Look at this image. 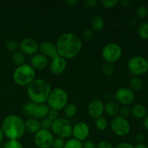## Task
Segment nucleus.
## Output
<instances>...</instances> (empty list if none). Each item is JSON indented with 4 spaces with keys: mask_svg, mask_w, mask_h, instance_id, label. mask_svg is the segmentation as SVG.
Segmentation results:
<instances>
[{
    "mask_svg": "<svg viewBox=\"0 0 148 148\" xmlns=\"http://www.w3.org/2000/svg\"><path fill=\"white\" fill-rule=\"evenodd\" d=\"M56 46L58 55L66 60L77 56L82 51L83 44L77 35L68 32L59 36Z\"/></svg>",
    "mask_w": 148,
    "mask_h": 148,
    "instance_id": "nucleus-1",
    "label": "nucleus"
},
{
    "mask_svg": "<svg viewBox=\"0 0 148 148\" xmlns=\"http://www.w3.org/2000/svg\"><path fill=\"white\" fill-rule=\"evenodd\" d=\"M1 129L4 135L9 140H19L26 132L25 121L20 116L15 114L5 117L1 124Z\"/></svg>",
    "mask_w": 148,
    "mask_h": 148,
    "instance_id": "nucleus-2",
    "label": "nucleus"
},
{
    "mask_svg": "<svg viewBox=\"0 0 148 148\" xmlns=\"http://www.w3.org/2000/svg\"><path fill=\"white\" fill-rule=\"evenodd\" d=\"M51 86L46 79H36L27 87V94L30 101L36 104L46 103L49 96Z\"/></svg>",
    "mask_w": 148,
    "mask_h": 148,
    "instance_id": "nucleus-3",
    "label": "nucleus"
},
{
    "mask_svg": "<svg viewBox=\"0 0 148 148\" xmlns=\"http://www.w3.org/2000/svg\"><path fill=\"white\" fill-rule=\"evenodd\" d=\"M36 70L27 64L17 66L13 72L12 78L14 82L20 86H27L36 79Z\"/></svg>",
    "mask_w": 148,
    "mask_h": 148,
    "instance_id": "nucleus-4",
    "label": "nucleus"
},
{
    "mask_svg": "<svg viewBox=\"0 0 148 148\" xmlns=\"http://www.w3.org/2000/svg\"><path fill=\"white\" fill-rule=\"evenodd\" d=\"M46 103L50 109L57 111L63 110L68 103L67 93L62 88H58L51 90Z\"/></svg>",
    "mask_w": 148,
    "mask_h": 148,
    "instance_id": "nucleus-5",
    "label": "nucleus"
},
{
    "mask_svg": "<svg viewBox=\"0 0 148 148\" xmlns=\"http://www.w3.org/2000/svg\"><path fill=\"white\" fill-rule=\"evenodd\" d=\"M128 70L133 76L141 77L148 72V60L142 56H133L127 62Z\"/></svg>",
    "mask_w": 148,
    "mask_h": 148,
    "instance_id": "nucleus-6",
    "label": "nucleus"
},
{
    "mask_svg": "<svg viewBox=\"0 0 148 148\" xmlns=\"http://www.w3.org/2000/svg\"><path fill=\"white\" fill-rule=\"evenodd\" d=\"M51 131L57 137L66 139L72 135V125L67 119L59 117L57 119L53 121Z\"/></svg>",
    "mask_w": 148,
    "mask_h": 148,
    "instance_id": "nucleus-7",
    "label": "nucleus"
},
{
    "mask_svg": "<svg viewBox=\"0 0 148 148\" xmlns=\"http://www.w3.org/2000/svg\"><path fill=\"white\" fill-rule=\"evenodd\" d=\"M122 55V49L119 44L109 43L103 46L101 51L103 59L106 63L113 64L118 62Z\"/></svg>",
    "mask_w": 148,
    "mask_h": 148,
    "instance_id": "nucleus-8",
    "label": "nucleus"
},
{
    "mask_svg": "<svg viewBox=\"0 0 148 148\" xmlns=\"http://www.w3.org/2000/svg\"><path fill=\"white\" fill-rule=\"evenodd\" d=\"M110 126L113 132L119 137L128 135L131 131L130 121L127 120V119L124 118L119 115L113 118Z\"/></svg>",
    "mask_w": 148,
    "mask_h": 148,
    "instance_id": "nucleus-9",
    "label": "nucleus"
},
{
    "mask_svg": "<svg viewBox=\"0 0 148 148\" xmlns=\"http://www.w3.org/2000/svg\"><path fill=\"white\" fill-rule=\"evenodd\" d=\"M53 138L50 130L40 129L34 134V143L38 148L51 147Z\"/></svg>",
    "mask_w": 148,
    "mask_h": 148,
    "instance_id": "nucleus-10",
    "label": "nucleus"
},
{
    "mask_svg": "<svg viewBox=\"0 0 148 148\" xmlns=\"http://www.w3.org/2000/svg\"><path fill=\"white\" fill-rule=\"evenodd\" d=\"M116 103L122 106H130L134 102L135 95L134 91L128 88H119L115 93Z\"/></svg>",
    "mask_w": 148,
    "mask_h": 148,
    "instance_id": "nucleus-11",
    "label": "nucleus"
},
{
    "mask_svg": "<svg viewBox=\"0 0 148 148\" xmlns=\"http://www.w3.org/2000/svg\"><path fill=\"white\" fill-rule=\"evenodd\" d=\"M19 49L23 54L32 56L38 53L39 44L32 38H25L19 43Z\"/></svg>",
    "mask_w": 148,
    "mask_h": 148,
    "instance_id": "nucleus-12",
    "label": "nucleus"
},
{
    "mask_svg": "<svg viewBox=\"0 0 148 148\" xmlns=\"http://www.w3.org/2000/svg\"><path fill=\"white\" fill-rule=\"evenodd\" d=\"M90 132V127L84 121H79L72 127V135L73 136V138L80 142L85 141L89 137Z\"/></svg>",
    "mask_w": 148,
    "mask_h": 148,
    "instance_id": "nucleus-13",
    "label": "nucleus"
},
{
    "mask_svg": "<svg viewBox=\"0 0 148 148\" xmlns=\"http://www.w3.org/2000/svg\"><path fill=\"white\" fill-rule=\"evenodd\" d=\"M104 112V103L99 99L92 100L88 106V115L92 119L100 118L103 116Z\"/></svg>",
    "mask_w": 148,
    "mask_h": 148,
    "instance_id": "nucleus-14",
    "label": "nucleus"
},
{
    "mask_svg": "<svg viewBox=\"0 0 148 148\" xmlns=\"http://www.w3.org/2000/svg\"><path fill=\"white\" fill-rule=\"evenodd\" d=\"M66 67V60L60 56L53 58L51 62L49 69L50 72L54 75H59L63 73Z\"/></svg>",
    "mask_w": 148,
    "mask_h": 148,
    "instance_id": "nucleus-15",
    "label": "nucleus"
},
{
    "mask_svg": "<svg viewBox=\"0 0 148 148\" xmlns=\"http://www.w3.org/2000/svg\"><path fill=\"white\" fill-rule=\"evenodd\" d=\"M39 53L43 54L47 58H53L58 56L56 46L54 43L50 41H43L39 45Z\"/></svg>",
    "mask_w": 148,
    "mask_h": 148,
    "instance_id": "nucleus-16",
    "label": "nucleus"
},
{
    "mask_svg": "<svg viewBox=\"0 0 148 148\" xmlns=\"http://www.w3.org/2000/svg\"><path fill=\"white\" fill-rule=\"evenodd\" d=\"M30 66L36 70H42L47 66L49 64V59L47 57L43 56L40 53H37L36 54L31 56L30 60Z\"/></svg>",
    "mask_w": 148,
    "mask_h": 148,
    "instance_id": "nucleus-17",
    "label": "nucleus"
},
{
    "mask_svg": "<svg viewBox=\"0 0 148 148\" xmlns=\"http://www.w3.org/2000/svg\"><path fill=\"white\" fill-rule=\"evenodd\" d=\"M50 108L47 104H36L33 109L31 118L37 120H42L46 118L49 112Z\"/></svg>",
    "mask_w": 148,
    "mask_h": 148,
    "instance_id": "nucleus-18",
    "label": "nucleus"
},
{
    "mask_svg": "<svg viewBox=\"0 0 148 148\" xmlns=\"http://www.w3.org/2000/svg\"><path fill=\"white\" fill-rule=\"evenodd\" d=\"M104 111L110 116L116 117L119 115L120 106L115 101H108L104 104Z\"/></svg>",
    "mask_w": 148,
    "mask_h": 148,
    "instance_id": "nucleus-19",
    "label": "nucleus"
},
{
    "mask_svg": "<svg viewBox=\"0 0 148 148\" xmlns=\"http://www.w3.org/2000/svg\"><path fill=\"white\" fill-rule=\"evenodd\" d=\"M25 131L30 134H36L41 129L40 123L39 120L35 119L33 118H29L25 121Z\"/></svg>",
    "mask_w": 148,
    "mask_h": 148,
    "instance_id": "nucleus-20",
    "label": "nucleus"
},
{
    "mask_svg": "<svg viewBox=\"0 0 148 148\" xmlns=\"http://www.w3.org/2000/svg\"><path fill=\"white\" fill-rule=\"evenodd\" d=\"M131 114L137 119H143L147 116V110L143 104H134L131 108Z\"/></svg>",
    "mask_w": 148,
    "mask_h": 148,
    "instance_id": "nucleus-21",
    "label": "nucleus"
},
{
    "mask_svg": "<svg viewBox=\"0 0 148 148\" xmlns=\"http://www.w3.org/2000/svg\"><path fill=\"white\" fill-rule=\"evenodd\" d=\"M63 112L64 115V118L67 119H72L76 115L77 112V107L75 104L69 103H68L66 106H65L64 108H63Z\"/></svg>",
    "mask_w": 148,
    "mask_h": 148,
    "instance_id": "nucleus-22",
    "label": "nucleus"
},
{
    "mask_svg": "<svg viewBox=\"0 0 148 148\" xmlns=\"http://www.w3.org/2000/svg\"><path fill=\"white\" fill-rule=\"evenodd\" d=\"M130 89L132 91H140L144 87V82L140 77H132L130 80Z\"/></svg>",
    "mask_w": 148,
    "mask_h": 148,
    "instance_id": "nucleus-23",
    "label": "nucleus"
},
{
    "mask_svg": "<svg viewBox=\"0 0 148 148\" xmlns=\"http://www.w3.org/2000/svg\"><path fill=\"white\" fill-rule=\"evenodd\" d=\"M12 61L16 66H21L25 64V55L23 54L20 51H16L12 54Z\"/></svg>",
    "mask_w": 148,
    "mask_h": 148,
    "instance_id": "nucleus-24",
    "label": "nucleus"
},
{
    "mask_svg": "<svg viewBox=\"0 0 148 148\" xmlns=\"http://www.w3.org/2000/svg\"><path fill=\"white\" fill-rule=\"evenodd\" d=\"M105 25V22L103 17L101 16H95L91 20V27L92 30L100 31L103 30Z\"/></svg>",
    "mask_w": 148,
    "mask_h": 148,
    "instance_id": "nucleus-25",
    "label": "nucleus"
},
{
    "mask_svg": "<svg viewBox=\"0 0 148 148\" xmlns=\"http://www.w3.org/2000/svg\"><path fill=\"white\" fill-rule=\"evenodd\" d=\"M137 34L140 38L143 40H148V22L143 21L137 27Z\"/></svg>",
    "mask_w": 148,
    "mask_h": 148,
    "instance_id": "nucleus-26",
    "label": "nucleus"
},
{
    "mask_svg": "<svg viewBox=\"0 0 148 148\" xmlns=\"http://www.w3.org/2000/svg\"><path fill=\"white\" fill-rule=\"evenodd\" d=\"M36 103L32 102V101H30V102H27L26 103H25L23 105V108H22V112H23V115L29 117V118H31L33 109H34V107L36 106Z\"/></svg>",
    "mask_w": 148,
    "mask_h": 148,
    "instance_id": "nucleus-27",
    "label": "nucleus"
},
{
    "mask_svg": "<svg viewBox=\"0 0 148 148\" xmlns=\"http://www.w3.org/2000/svg\"><path fill=\"white\" fill-rule=\"evenodd\" d=\"M95 126L100 131H104L108 127V121L105 117L101 116L95 120Z\"/></svg>",
    "mask_w": 148,
    "mask_h": 148,
    "instance_id": "nucleus-28",
    "label": "nucleus"
},
{
    "mask_svg": "<svg viewBox=\"0 0 148 148\" xmlns=\"http://www.w3.org/2000/svg\"><path fill=\"white\" fill-rule=\"evenodd\" d=\"M136 14L139 19L145 20L148 17V8L145 5L141 4L137 7L136 10Z\"/></svg>",
    "mask_w": 148,
    "mask_h": 148,
    "instance_id": "nucleus-29",
    "label": "nucleus"
},
{
    "mask_svg": "<svg viewBox=\"0 0 148 148\" xmlns=\"http://www.w3.org/2000/svg\"><path fill=\"white\" fill-rule=\"evenodd\" d=\"M4 47L9 51L14 52L19 49V43L17 41V40L14 39H10L7 40L4 45Z\"/></svg>",
    "mask_w": 148,
    "mask_h": 148,
    "instance_id": "nucleus-30",
    "label": "nucleus"
},
{
    "mask_svg": "<svg viewBox=\"0 0 148 148\" xmlns=\"http://www.w3.org/2000/svg\"><path fill=\"white\" fill-rule=\"evenodd\" d=\"M64 148H82V143L75 138L69 139L65 142Z\"/></svg>",
    "mask_w": 148,
    "mask_h": 148,
    "instance_id": "nucleus-31",
    "label": "nucleus"
},
{
    "mask_svg": "<svg viewBox=\"0 0 148 148\" xmlns=\"http://www.w3.org/2000/svg\"><path fill=\"white\" fill-rule=\"evenodd\" d=\"M102 72L106 76H112L115 72V66L113 64L106 63L102 67Z\"/></svg>",
    "mask_w": 148,
    "mask_h": 148,
    "instance_id": "nucleus-32",
    "label": "nucleus"
},
{
    "mask_svg": "<svg viewBox=\"0 0 148 148\" xmlns=\"http://www.w3.org/2000/svg\"><path fill=\"white\" fill-rule=\"evenodd\" d=\"M2 148H24L23 144L19 140H8Z\"/></svg>",
    "mask_w": 148,
    "mask_h": 148,
    "instance_id": "nucleus-33",
    "label": "nucleus"
},
{
    "mask_svg": "<svg viewBox=\"0 0 148 148\" xmlns=\"http://www.w3.org/2000/svg\"><path fill=\"white\" fill-rule=\"evenodd\" d=\"M65 145L64 139L62 137H56V138H53V143H52V148H64Z\"/></svg>",
    "mask_w": 148,
    "mask_h": 148,
    "instance_id": "nucleus-34",
    "label": "nucleus"
},
{
    "mask_svg": "<svg viewBox=\"0 0 148 148\" xmlns=\"http://www.w3.org/2000/svg\"><path fill=\"white\" fill-rule=\"evenodd\" d=\"M119 3L118 0H102L101 1V4L106 8H113L115 7Z\"/></svg>",
    "mask_w": 148,
    "mask_h": 148,
    "instance_id": "nucleus-35",
    "label": "nucleus"
},
{
    "mask_svg": "<svg viewBox=\"0 0 148 148\" xmlns=\"http://www.w3.org/2000/svg\"><path fill=\"white\" fill-rule=\"evenodd\" d=\"M40 127L41 129H43V130H51L52 124H53V121H51L49 118H45L43 119H42L41 121H40Z\"/></svg>",
    "mask_w": 148,
    "mask_h": 148,
    "instance_id": "nucleus-36",
    "label": "nucleus"
},
{
    "mask_svg": "<svg viewBox=\"0 0 148 148\" xmlns=\"http://www.w3.org/2000/svg\"><path fill=\"white\" fill-rule=\"evenodd\" d=\"M131 114V108L127 106H123L121 108H120L119 116L127 119L129 116Z\"/></svg>",
    "mask_w": 148,
    "mask_h": 148,
    "instance_id": "nucleus-37",
    "label": "nucleus"
},
{
    "mask_svg": "<svg viewBox=\"0 0 148 148\" xmlns=\"http://www.w3.org/2000/svg\"><path fill=\"white\" fill-rule=\"evenodd\" d=\"M47 118H49L51 121H54L55 120H56L59 118V111L50 109L49 114H48Z\"/></svg>",
    "mask_w": 148,
    "mask_h": 148,
    "instance_id": "nucleus-38",
    "label": "nucleus"
},
{
    "mask_svg": "<svg viewBox=\"0 0 148 148\" xmlns=\"http://www.w3.org/2000/svg\"><path fill=\"white\" fill-rule=\"evenodd\" d=\"M84 4H85V7L90 9H92L96 7V6L98 5V1H96V0H86V1H84Z\"/></svg>",
    "mask_w": 148,
    "mask_h": 148,
    "instance_id": "nucleus-39",
    "label": "nucleus"
},
{
    "mask_svg": "<svg viewBox=\"0 0 148 148\" xmlns=\"http://www.w3.org/2000/svg\"><path fill=\"white\" fill-rule=\"evenodd\" d=\"M94 36L93 30L92 29H85L83 31V37L85 38L87 40H89V39H91Z\"/></svg>",
    "mask_w": 148,
    "mask_h": 148,
    "instance_id": "nucleus-40",
    "label": "nucleus"
},
{
    "mask_svg": "<svg viewBox=\"0 0 148 148\" xmlns=\"http://www.w3.org/2000/svg\"><path fill=\"white\" fill-rule=\"evenodd\" d=\"M97 148H114V146L112 145V144L110 143L109 142L103 140V141H101L98 143V146H97Z\"/></svg>",
    "mask_w": 148,
    "mask_h": 148,
    "instance_id": "nucleus-41",
    "label": "nucleus"
},
{
    "mask_svg": "<svg viewBox=\"0 0 148 148\" xmlns=\"http://www.w3.org/2000/svg\"><path fill=\"white\" fill-rule=\"evenodd\" d=\"M82 148H97L96 145L91 140H85L82 143Z\"/></svg>",
    "mask_w": 148,
    "mask_h": 148,
    "instance_id": "nucleus-42",
    "label": "nucleus"
},
{
    "mask_svg": "<svg viewBox=\"0 0 148 148\" xmlns=\"http://www.w3.org/2000/svg\"><path fill=\"white\" fill-rule=\"evenodd\" d=\"M115 148H134V146L131 143L124 142V143H119Z\"/></svg>",
    "mask_w": 148,
    "mask_h": 148,
    "instance_id": "nucleus-43",
    "label": "nucleus"
},
{
    "mask_svg": "<svg viewBox=\"0 0 148 148\" xmlns=\"http://www.w3.org/2000/svg\"><path fill=\"white\" fill-rule=\"evenodd\" d=\"M144 139H145V134H143V133L140 132L138 133V134H136L135 140L137 143H143Z\"/></svg>",
    "mask_w": 148,
    "mask_h": 148,
    "instance_id": "nucleus-44",
    "label": "nucleus"
},
{
    "mask_svg": "<svg viewBox=\"0 0 148 148\" xmlns=\"http://www.w3.org/2000/svg\"><path fill=\"white\" fill-rule=\"evenodd\" d=\"M65 3L70 7H75L77 4L78 1L77 0H66L65 1Z\"/></svg>",
    "mask_w": 148,
    "mask_h": 148,
    "instance_id": "nucleus-45",
    "label": "nucleus"
},
{
    "mask_svg": "<svg viewBox=\"0 0 148 148\" xmlns=\"http://www.w3.org/2000/svg\"><path fill=\"white\" fill-rule=\"evenodd\" d=\"M143 127H144L145 130L148 132V115L146 116L144 119H143Z\"/></svg>",
    "mask_w": 148,
    "mask_h": 148,
    "instance_id": "nucleus-46",
    "label": "nucleus"
},
{
    "mask_svg": "<svg viewBox=\"0 0 148 148\" xmlns=\"http://www.w3.org/2000/svg\"><path fill=\"white\" fill-rule=\"evenodd\" d=\"M119 3L121 6H123V7H128V6H130V4H131L132 2L130 0H122V1H120Z\"/></svg>",
    "mask_w": 148,
    "mask_h": 148,
    "instance_id": "nucleus-47",
    "label": "nucleus"
},
{
    "mask_svg": "<svg viewBox=\"0 0 148 148\" xmlns=\"http://www.w3.org/2000/svg\"><path fill=\"white\" fill-rule=\"evenodd\" d=\"M134 148H148V147L144 143H137L134 146Z\"/></svg>",
    "mask_w": 148,
    "mask_h": 148,
    "instance_id": "nucleus-48",
    "label": "nucleus"
},
{
    "mask_svg": "<svg viewBox=\"0 0 148 148\" xmlns=\"http://www.w3.org/2000/svg\"><path fill=\"white\" fill-rule=\"evenodd\" d=\"M4 132H3V130L2 129H1V127L0 126V143L2 142L3 139H4Z\"/></svg>",
    "mask_w": 148,
    "mask_h": 148,
    "instance_id": "nucleus-49",
    "label": "nucleus"
},
{
    "mask_svg": "<svg viewBox=\"0 0 148 148\" xmlns=\"http://www.w3.org/2000/svg\"><path fill=\"white\" fill-rule=\"evenodd\" d=\"M130 23L132 25H135L136 23H137V20L135 18H134V17H132V18L130 19Z\"/></svg>",
    "mask_w": 148,
    "mask_h": 148,
    "instance_id": "nucleus-50",
    "label": "nucleus"
},
{
    "mask_svg": "<svg viewBox=\"0 0 148 148\" xmlns=\"http://www.w3.org/2000/svg\"><path fill=\"white\" fill-rule=\"evenodd\" d=\"M49 148H52V147H49Z\"/></svg>",
    "mask_w": 148,
    "mask_h": 148,
    "instance_id": "nucleus-51",
    "label": "nucleus"
}]
</instances>
